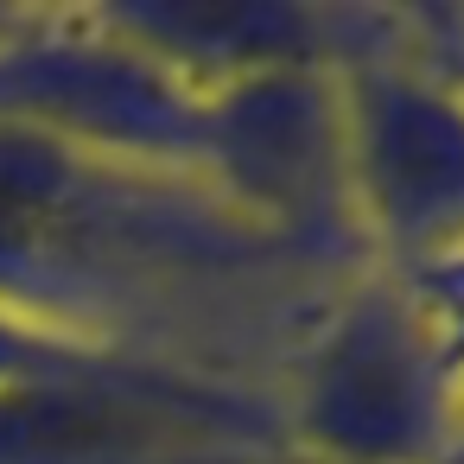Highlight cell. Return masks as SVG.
Segmentation results:
<instances>
[{"mask_svg":"<svg viewBox=\"0 0 464 464\" xmlns=\"http://www.w3.org/2000/svg\"><path fill=\"white\" fill-rule=\"evenodd\" d=\"M464 362L401 267L356 274L299 350L286 439L318 464H439L458 420Z\"/></svg>","mask_w":464,"mask_h":464,"instance_id":"cell-3","label":"cell"},{"mask_svg":"<svg viewBox=\"0 0 464 464\" xmlns=\"http://www.w3.org/2000/svg\"><path fill=\"white\" fill-rule=\"evenodd\" d=\"M312 255L223 191L0 121V312L39 331L153 350L140 318L223 274Z\"/></svg>","mask_w":464,"mask_h":464,"instance_id":"cell-1","label":"cell"},{"mask_svg":"<svg viewBox=\"0 0 464 464\" xmlns=\"http://www.w3.org/2000/svg\"><path fill=\"white\" fill-rule=\"evenodd\" d=\"M280 401L198 356L96 343L0 388V464H286Z\"/></svg>","mask_w":464,"mask_h":464,"instance_id":"cell-2","label":"cell"},{"mask_svg":"<svg viewBox=\"0 0 464 464\" xmlns=\"http://www.w3.org/2000/svg\"><path fill=\"white\" fill-rule=\"evenodd\" d=\"M83 350H96V343L58 337V331H39V324L14 318V312H0V388H14L26 375H45V369H58V362H71Z\"/></svg>","mask_w":464,"mask_h":464,"instance_id":"cell-5","label":"cell"},{"mask_svg":"<svg viewBox=\"0 0 464 464\" xmlns=\"http://www.w3.org/2000/svg\"><path fill=\"white\" fill-rule=\"evenodd\" d=\"M439 464H464V388H458V420H451V445H445Z\"/></svg>","mask_w":464,"mask_h":464,"instance_id":"cell-6","label":"cell"},{"mask_svg":"<svg viewBox=\"0 0 464 464\" xmlns=\"http://www.w3.org/2000/svg\"><path fill=\"white\" fill-rule=\"evenodd\" d=\"M426 14L331 77L343 198L382 267H426L464 248V83L426 58Z\"/></svg>","mask_w":464,"mask_h":464,"instance_id":"cell-4","label":"cell"}]
</instances>
